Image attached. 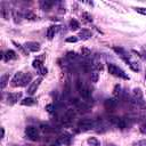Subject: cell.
<instances>
[{"instance_id": "obj_6", "label": "cell", "mask_w": 146, "mask_h": 146, "mask_svg": "<svg viewBox=\"0 0 146 146\" xmlns=\"http://www.w3.org/2000/svg\"><path fill=\"white\" fill-rule=\"evenodd\" d=\"M17 57H18V55L14 50H11V49L1 52V58L5 59V60H7V62L8 60H15V59H17Z\"/></svg>"}, {"instance_id": "obj_2", "label": "cell", "mask_w": 146, "mask_h": 146, "mask_svg": "<svg viewBox=\"0 0 146 146\" xmlns=\"http://www.w3.org/2000/svg\"><path fill=\"white\" fill-rule=\"evenodd\" d=\"M97 127V122L92 119H82L78 122V128L81 131H89Z\"/></svg>"}, {"instance_id": "obj_22", "label": "cell", "mask_w": 146, "mask_h": 146, "mask_svg": "<svg viewBox=\"0 0 146 146\" xmlns=\"http://www.w3.org/2000/svg\"><path fill=\"white\" fill-rule=\"evenodd\" d=\"M87 143H88V145H90V146H99V145H100V141H99L96 137H89V138L87 139Z\"/></svg>"}, {"instance_id": "obj_23", "label": "cell", "mask_w": 146, "mask_h": 146, "mask_svg": "<svg viewBox=\"0 0 146 146\" xmlns=\"http://www.w3.org/2000/svg\"><path fill=\"white\" fill-rule=\"evenodd\" d=\"M79 27H80V24H79V22L76 19L73 18V19L70 21V30L76 31V30H79Z\"/></svg>"}, {"instance_id": "obj_14", "label": "cell", "mask_w": 146, "mask_h": 146, "mask_svg": "<svg viewBox=\"0 0 146 146\" xmlns=\"http://www.w3.org/2000/svg\"><path fill=\"white\" fill-rule=\"evenodd\" d=\"M79 36L82 40H88L92 36V32L89 29H82V30L79 31Z\"/></svg>"}, {"instance_id": "obj_36", "label": "cell", "mask_w": 146, "mask_h": 146, "mask_svg": "<svg viewBox=\"0 0 146 146\" xmlns=\"http://www.w3.org/2000/svg\"><path fill=\"white\" fill-rule=\"evenodd\" d=\"M38 71H39V73H40V75H42V76L47 75V72H48V70H47L44 66H42V67H41V68H39Z\"/></svg>"}, {"instance_id": "obj_3", "label": "cell", "mask_w": 146, "mask_h": 146, "mask_svg": "<svg viewBox=\"0 0 146 146\" xmlns=\"http://www.w3.org/2000/svg\"><path fill=\"white\" fill-rule=\"evenodd\" d=\"M76 89L79 90L80 95L82 98L84 99H89L91 97V90L89 87H87L86 84H83V82H81L80 80L76 81Z\"/></svg>"}, {"instance_id": "obj_4", "label": "cell", "mask_w": 146, "mask_h": 146, "mask_svg": "<svg viewBox=\"0 0 146 146\" xmlns=\"http://www.w3.org/2000/svg\"><path fill=\"white\" fill-rule=\"evenodd\" d=\"M25 135L31 140H38L39 139V129L33 125H27L25 128Z\"/></svg>"}, {"instance_id": "obj_31", "label": "cell", "mask_w": 146, "mask_h": 146, "mask_svg": "<svg viewBox=\"0 0 146 146\" xmlns=\"http://www.w3.org/2000/svg\"><path fill=\"white\" fill-rule=\"evenodd\" d=\"M76 41H78V38L76 36H67L65 39V42H67V43H75Z\"/></svg>"}, {"instance_id": "obj_15", "label": "cell", "mask_w": 146, "mask_h": 146, "mask_svg": "<svg viewBox=\"0 0 146 146\" xmlns=\"http://www.w3.org/2000/svg\"><path fill=\"white\" fill-rule=\"evenodd\" d=\"M36 104V99L33 97H25L21 100V105L23 106H34Z\"/></svg>"}, {"instance_id": "obj_20", "label": "cell", "mask_w": 146, "mask_h": 146, "mask_svg": "<svg viewBox=\"0 0 146 146\" xmlns=\"http://www.w3.org/2000/svg\"><path fill=\"white\" fill-rule=\"evenodd\" d=\"M128 65H129V67L132 70V71H135V72H138L139 70H140V67H139V64L137 63V62H132V60H130V59H127V60H124Z\"/></svg>"}, {"instance_id": "obj_21", "label": "cell", "mask_w": 146, "mask_h": 146, "mask_svg": "<svg viewBox=\"0 0 146 146\" xmlns=\"http://www.w3.org/2000/svg\"><path fill=\"white\" fill-rule=\"evenodd\" d=\"M113 95L119 99V98H122V95H123V92L121 91V86L120 84H116L115 87H114V90H113Z\"/></svg>"}, {"instance_id": "obj_37", "label": "cell", "mask_w": 146, "mask_h": 146, "mask_svg": "<svg viewBox=\"0 0 146 146\" xmlns=\"http://www.w3.org/2000/svg\"><path fill=\"white\" fill-rule=\"evenodd\" d=\"M140 132L144 133V135H146V122L140 125Z\"/></svg>"}, {"instance_id": "obj_26", "label": "cell", "mask_w": 146, "mask_h": 146, "mask_svg": "<svg viewBox=\"0 0 146 146\" xmlns=\"http://www.w3.org/2000/svg\"><path fill=\"white\" fill-rule=\"evenodd\" d=\"M82 18H83V21L87 22V23H91V22H92V16H91L89 13H87V11L82 13Z\"/></svg>"}, {"instance_id": "obj_28", "label": "cell", "mask_w": 146, "mask_h": 146, "mask_svg": "<svg viewBox=\"0 0 146 146\" xmlns=\"http://www.w3.org/2000/svg\"><path fill=\"white\" fill-rule=\"evenodd\" d=\"M66 58L70 59L71 62H73V59H76V58H78V55H76L74 51H68V52L66 54Z\"/></svg>"}, {"instance_id": "obj_16", "label": "cell", "mask_w": 146, "mask_h": 146, "mask_svg": "<svg viewBox=\"0 0 146 146\" xmlns=\"http://www.w3.org/2000/svg\"><path fill=\"white\" fill-rule=\"evenodd\" d=\"M104 105H105V107L107 108V110H114L116 106H117V102L115 100V99H113V98H108V99H106L105 100V103H104Z\"/></svg>"}, {"instance_id": "obj_17", "label": "cell", "mask_w": 146, "mask_h": 146, "mask_svg": "<svg viewBox=\"0 0 146 146\" xmlns=\"http://www.w3.org/2000/svg\"><path fill=\"white\" fill-rule=\"evenodd\" d=\"M54 1H49V0H43V1H41L40 2V7H41V9L42 10H46V11H48V10H50L51 9V7L54 6Z\"/></svg>"}, {"instance_id": "obj_1", "label": "cell", "mask_w": 146, "mask_h": 146, "mask_svg": "<svg viewBox=\"0 0 146 146\" xmlns=\"http://www.w3.org/2000/svg\"><path fill=\"white\" fill-rule=\"evenodd\" d=\"M107 70H108V73H111V74L114 75V76L122 78V79H124V80H129V75H128L122 68H120L119 66H116L115 64H112V63L107 64Z\"/></svg>"}, {"instance_id": "obj_33", "label": "cell", "mask_w": 146, "mask_h": 146, "mask_svg": "<svg viewBox=\"0 0 146 146\" xmlns=\"http://www.w3.org/2000/svg\"><path fill=\"white\" fill-rule=\"evenodd\" d=\"M44 110H46L48 113H52V112H54V110H55V107H54V104H48V105H46Z\"/></svg>"}, {"instance_id": "obj_39", "label": "cell", "mask_w": 146, "mask_h": 146, "mask_svg": "<svg viewBox=\"0 0 146 146\" xmlns=\"http://www.w3.org/2000/svg\"><path fill=\"white\" fill-rule=\"evenodd\" d=\"M143 57H144V58L146 59V52H144V56H143Z\"/></svg>"}, {"instance_id": "obj_8", "label": "cell", "mask_w": 146, "mask_h": 146, "mask_svg": "<svg viewBox=\"0 0 146 146\" xmlns=\"http://www.w3.org/2000/svg\"><path fill=\"white\" fill-rule=\"evenodd\" d=\"M21 97H22V94H21V92H11V94H9V95L7 96V103H8L9 105H14V104H16L18 100H22Z\"/></svg>"}, {"instance_id": "obj_30", "label": "cell", "mask_w": 146, "mask_h": 146, "mask_svg": "<svg viewBox=\"0 0 146 146\" xmlns=\"http://www.w3.org/2000/svg\"><path fill=\"white\" fill-rule=\"evenodd\" d=\"M13 43L15 44L16 48H18V49L21 50V52H22L23 55H26V51H25V47H24V46H21L19 43H17V42H15V41H13Z\"/></svg>"}, {"instance_id": "obj_38", "label": "cell", "mask_w": 146, "mask_h": 146, "mask_svg": "<svg viewBox=\"0 0 146 146\" xmlns=\"http://www.w3.org/2000/svg\"><path fill=\"white\" fill-rule=\"evenodd\" d=\"M1 131H2V135H1V138H3V137H5V129L2 128V129H1Z\"/></svg>"}, {"instance_id": "obj_9", "label": "cell", "mask_w": 146, "mask_h": 146, "mask_svg": "<svg viewBox=\"0 0 146 146\" xmlns=\"http://www.w3.org/2000/svg\"><path fill=\"white\" fill-rule=\"evenodd\" d=\"M57 140L59 141L60 145H70L71 141H72V136H71L68 132H64V133H62V135L57 138Z\"/></svg>"}, {"instance_id": "obj_5", "label": "cell", "mask_w": 146, "mask_h": 146, "mask_svg": "<svg viewBox=\"0 0 146 146\" xmlns=\"http://www.w3.org/2000/svg\"><path fill=\"white\" fill-rule=\"evenodd\" d=\"M41 81H42V78H41V76H39V78L34 79V80L30 83V86L27 87V91H26V92H27V95L33 96V95L36 92V90H38V88H39V86H40Z\"/></svg>"}, {"instance_id": "obj_18", "label": "cell", "mask_w": 146, "mask_h": 146, "mask_svg": "<svg viewBox=\"0 0 146 146\" xmlns=\"http://www.w3.org/2000/svg\"><path fill=\"white\" fill-rule=\"evenodd\" d=\"M31 81H32V75H31V73H24L23 79H22V82H21V87L27 86L29 83H31Z\"/></svg>"}, {"instance_id": "obj_12", "label": "cell", "mask_w": 146, "mask_h": 146, "mask_svg": "<svg viewBox=\"0 0 146 146\" xmlns=\"http://www.w3.org/2000/svg\"><path fill=\"white\" fill-rule=\"evenodd\" d=\"M23 75H24L23 72H17V73H15V75L13 76V79H11V81H10V84H11L13 87H18V86L21 87V82H22Z\"/></svg>"}, {"instance_id": "obj_24", "label": "cell", "mask_w": 146, "mask_h": 146, "mask_svg": "<svg viewBox=\"0 0 146 146\" xmlns=\"http://www.w3.org/2000/svg\"><path fill=\"white\" fill-rule=\"evenodd\" d=\"M39 129H40L42 132H50V131H52V130H54V129H52V128H51L49 124H44V123L40 124Z\"/></svg>"}, {"instance_id": "obj_11", "label": "cell", "mask_w": 146, "mask_h": 146, "mask_svg": "<svg viewBox=\"0 0 146 146\" xmlns=\"http://www.w3.org/2000/svg\"><path fill=\"white\" fill-rule=\"evenodd\" d=\"M113 50H114L123 60L130 59V55H129V52H128L125 49H123V48H121V47H113Z\"/></svg>"}, {"instance_id": "obj_13", "label": "cell", "mask_w": 146, "mask_h": 146, "mask_svg": "<svg viewBox=\"0 0 146 146\" xmlns=\"http://www.w3.org/2000/svg\"><path fill=\"white\" fill-rule=\"evenodd\" d=\"M59 29H60L59 25H51V26H49L48 30H47V38L49 40H52L54 36H55V34L58 32Z\"/></svg>"}, {"instance_id": "obj_7", "label": "cell", "mask_w": 146, "mask_h": 146, "mask_svg": "<svg viewBox=\"0 0 146 146\" xmlns=\"http://www.w3.org/2000/svg\"><path fill=\"white\" fill-rule=\"evenodd\" d=\"M74 116H75V112H74V110H73V108H68V110L65 112L62 122H63L64 124H68V123L72 122V120H73Z\"/></svg>"}, {"instance_id": "obj_19", "label": "cell", "mask_w": 146, "mask_h": 146, "mask_svg": "<svg viewBox=\"0 0 146 146\" xmlns=\"http://www.w3.org/2000/svg\"><path fill=\"white\" fill-rule=\"evenodd\" d=\"M8 82H9V73L2 74L1 78H0V86H1V89L2 90L6 88V86L8 84Z\"/></svg>"}, {"instance_id": "obj_29", "label": "cell", "mask_w": 146, "mask_h": 146, "mask_svg": "<svg viewBox=\"0 0 146 146\" xmlns=\"http://www.w3.org/2000/svg\"><path fill=\"white\" fill-rule=\"evenodd\" d=\"M99 79V73L97 71H92L91 72V82H98Z\"/></svg>"}, {"instance_id": "obj_32", "label": "cell", "mask_w": 146, "mask_h": 146, "mask_svg": "<svg viewBox=\"0 0 146 146\" xmlns=\"http://www.w3.org/2000/svg\"><path fill=\"white\" fill-rule=\"evenodd\" d=\"M133 9H135L137 13L141 14V15H146V8H144V7H135Z\"/></svg>"}, {"instance_id": "obj_27", "label": "cell", "mask_w": 146, "mask_h": 146, "mask_svg": "<svg viewBox=\"0 0 146 146\" xmlns=\"http://www.w3.org/2000/svg\"><path fill=\"white\" fill-rule=\"evenodd\" d=\"M32 66H33L34 68L39 70V68H41L43 65H42V62H41L40 59H34V60L32 62Z\"/></svg>"}, {"instance_id": "obj_25", "label": "cell", "mask_w": 146, "mask_h": 146, "mask_svg": "<svg viewBox=\"0 0 146 146\" xmlns=\"http://www.w3.org/2000/svg\"><path fill=\"white\" fill-rule=\"evenodd\" d=\"M24 17H25L26 19H32V21L38 19V16H36V15H34L32 11H26V13L24 14Z\"/></svg>"}, {"instance_id": "obj_10", "label": "cell", "mask_w": 146, "mask_h": 146, "mask_svg": "<svg viewBox=\"0 0 146 146\" xmlns=\"http://www.w3.org/2000/svg\"><path fill=\"white\" fill-rule=\"evenodd\" d=\"M24 47H25V49H27L32 52H35V51L40 50V43L35 42V41H27V42H25Z\"/></svg>"}, {"instance_id": "obj_40", "label": "cell", "mask_w": 146, "mask_h": 146, "mask_svg": "<svg viewBox=\"0 0 146 146\" xmlns=\"http://www.w3.org/2000/svg\"><path fill=\"white\" fill-rule=\"evenodd\" d=\"M145 80H146V73H145Z\"/></svg>"}, {"instance_id": "obj_34", "label": "cell", "mask_w": 146, "mask_h": 146, "mask_svg": "<svg viewBox=\"0 0 146 146\" xmlns=\"http://www.w3.org/2000/svg\"><path fill=\"white\" fill-rule=\"evenodd\" d=\"M81 52H82L83 57H88V56L91 54V51H90L89 49H87V48H81Z\"/></svg>"}, {"instance_id": "obj_35", "label": "cell", "mask_w": 146, "mask_h": 146, "mask_svg": "<svg viewBox=\"0 0 146 146\" xmlns=\"http://www.w3.org/2000/svg\"><path fill=\"white\" fill-rule=\"evenodd\" d=\"M132 146H146V140H138V141H135L132 144Z\"/></svg>"}]
</instances>
